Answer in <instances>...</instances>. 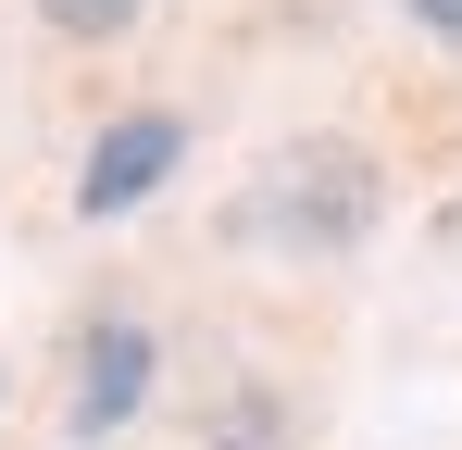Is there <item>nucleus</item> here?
Instances as JSON below:
<instances>
[{
    "instance_id": "nucleus-1",
    "label": "nucleus",
    "mask_w": 462,
    "mask_h": 450,
    "mask_svg": "<svg viewBox=\"0 0 462 450\" xmlns=\"http://www.w3.org/2000/svg\"><path fill=\"white\" fill-rule=\"evenodd\" d=\"M375 213H387L375 150H350V138H288L250 188H237L226 238L288 250V263H325V250H363V238H375Z\"/></svg>"
},
{
    "instance_id": "nucleus-2",
    "label": "nucleus",
    "mask_w": 462,
    "mask_h": 450,
    "mask_svg": "<svg viewBox=\"0 0 462 450\" xmlns=\"http://www.w3.org/2000/svg\"><path fill=\"white\" fill-rule=\"evenodd\" d=\"M188 163V126L162 113V100H138V113H113L100 138H88V163H76V213L88 225H113V213H138L162 175Z\"/></svg>"
},
{
    "instance_id": "nucleus-3",
    "label": "nucleus",
    "mask_w": 462,
    "mask_h": 450,
    "mask_svg": "<svg viewBox=\"0 0 462 450\" xmlns=\"http://www.w3.org/2000/svg\"><path fill=\"white\" fill-rule=\"evenodd\" d=\"M151 325H138V313H100V325H88V351H76V413H63V426H76V438H125V426H138V400H151Z\"/></svg>"
},
{
    "instance_id": "nucleus-4",
    "label": "nucleus",
    "mask_w": 462,
    "mask_h": 450,
    "mask_svg": "<svg viewBox=\"0 0 462 450\" xmlns=\"http://www.w3.org/2000/svg\"><path fill=\"white\" fill-rule=\"evenodd\" d=\"M138 13H151V0H38V25H51V38H125Z\"/></svg>"
},
{
    "instance_id": "nucleus-5",
    "label": "nucleus",
    "mask_w": 462,
    "mask_h": 450,
    "mask_svg": "<svg viewBox=\"0 0 462 450\" xmlns=\"http://www.w3.org/2000/svg\"><path fill=\"white\" fill-rule=\"evenodd\" d=\"M412 25H425L438 51H462V0H412Z\"/></svg>"
}]
</instances>
